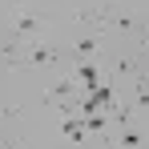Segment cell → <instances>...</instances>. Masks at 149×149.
<instances>
[{
  "label": "cell",
  "instance_id": "cell-1",
  "mask_svg": "<svg viewBox=\"0 0 149 149\" xmlns=\"http://www.w3.org/2000/svg\"><path fill=\"white\" fill-rule=\"evenodd\" d=\"M36 28H40V16H36V12H28V8H16V12H12V40L32 36Z\"/></svg>",
  "mask_w": 149,
  "mask_h": 149
},
{
  "label": "cell",
  "instance_id": "cell-2",
  "mask_svg": "<svg viewBox=\"0 0 149 149\" xmlns=\"http://www.w3.org/2000/svg\"><path fill=\"white\" fill-rule=\"evenodd\" d=\"M52 61H56V49L52 45H40V40L24 45V65H52Z\"/></svg>",
  "mask_w": 149,
  "mask_h": 149
}]
</instances>
